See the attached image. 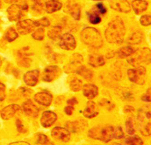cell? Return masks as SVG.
I'll list each match as a JSON object with an SVG mask.
<instances>
[{"label":"cell","instance_id":"19","mask_svg":"<svg viewBox=\"0 0 151 145\" xmlns=\"http://www.w3.org/2000/svg\"><path fill=\"white\" fill-rule=\"evenodd\" d=\"M98 113H99V110L97 104L92 101H89L87 102L84 111L82 112V114L86 118H93L95 116H97Z\"/></svg>","mask_w":151,"mask_h":145},{"label":"cell","instance_id":"36","mask_svg":"<svg viewBox=\"0 0 151 145\" xmlns=\"http://www.w3.org/2000/svg\"><path fill=\"white\" fill-rule=\"evenodd\" d=\"M125 126H126V131H127V133L131 135V134H134L135 133V129H134V126H133V123H132V120L131 119H129L126 123H125Z\"/></svg>","mask_w":151,"mask_h":145},{"label":"cell","instance_id":"15","mask_svg":"<svg viewBox=\"0 0 151 145\" xmlns=\"http://www.w3.org/2000/svg\"><path fill=\"white\" fill-rule=\"evenodd\" d=\"M39 71L38 70H32L28 71L24 75V82L28 86H35L37 84L39 80Z\"/></svg>","mask_w":151,"mask_h":145},{"label":"cell","instance_id":"14","mask_svg":"<svg viewBox=\"0 0 151 145\" xmlns=\"http://www.w3.org/2000/svg\"><path fill=\"white\" fill-rule=\"evenodd\" d=\"M60 73H61V70L58 66L51 65V66H48L45 69L43 80L45 82H52L59 76Z\"/></svg>","mask_w":151,"mask_h":145},{"label":"cell","instance_id":"32","mask_svg":"<svg viewBox=\"0 0 151 145\" xmlns=\"http://www.w3.org/2000/svg\"><path fill=\"white\" fill-rule=\"evenodd\" d=\"M32 37L35 40H38V41H41L43 40L44 37H45V31L43 28H38L36 29L33 34H32Z\"/></svg>","mask_w":151,"mask_h":145},{"label":"cell","instance_id":"43","mask_svg":"<svg viewBox=\"0 0 151 145\" xmlns=\"http://www.w3.org/2000/svg\"><path fill=\"white\" fill-rule=\"evenodd\" d=\"M16 123H17V131H19V133H24V125H23V123H22V122H21V120H19V119H17V122H16Z\"/></svg>","mask_w":151,"mask_h":145},{"label":"cell","instance_id":"49","mask_svg":"<svg viewBox=\"0 0 151 145\" xmlns=\"http://www.w3.org/2000/svg\"><path fill=\"white\" fill-rule=\"evenodd\" d=\"M4 1L7 4H14V3H17V2L20 1V0H4Z\"/></svg>","mask_w":151,"mask_h":145},{"label":"cell","instance_id":"29","mask_svg":"<svg viewBox=\"0 0 151 145\" xmlns=\"http://www.w3.org/2000/svg\"><path fill=\"white\" fill-rule=\"evenodd\" d=\"M17 36H18L17 32L12 27L7 29V31L6 32V35H5L6 39L8 42H13L14 40H16V39L17 38Z\"/></svg>","mask_w":151,"mask_h":145},{"label":"cell","instance_id":"25","mask_svg":"<svg viewBox=\"0 0 151 145\" xmlns=\"http://www.w3.org/2000/svg\"><path fill=\"white\" fill-rule=\"evenodd\" d=\"M143 39H144L143 34L141 32H139V31H137V32L132 33V35L129 38L128 42L129 44H132V45H137V44L141 43Z\"/></svg>","mask_w":151,"mask_h":145},{"label":"cell","instance_id":"2","mask_svg":"<svg viewBox=\"0 0 151 145\" xmlns=\"http://www.w3.org/2000/svg\"><path fill=\"white\" fill-rule=\"evenodd\" d=\"M81 39L85 45L94 48H100L103 44L101 35L93 27H86L82 30L81 33Z\"/></svg>","mask_w":151,"mask_h":145},{"label":"cell","instance_id":"10","mask_svg":"<svg viewBox=\"0 0 151 145\" xmlns=\"http://www.w3.org/2000/svg\"><path fill=\"white\" fill-rule=\"evenodd\" d=\"M66 13H69V14L75 19V20H79L80 17H81V6L73 1V0H70L68 1L65 8H64Z\"/></svg>","mask_w":151,"mask_h":145},{"label":"cell","instance_id":"46","mask_svg":"<svg viewBox=\"0 0 151 145\" xmlns=\"http://www.w3.org/2000/svg\"><path fill=\"white\" fill-rule=\"evenodd\" d=\"M67 103H68V105H74V104H77L78 103V102H77V99L76 98H71V99H69L67 101Z\"/></svg>","mask_w":151,"mask_h":145},{"label":"cell","instance_id":"7","mask_svg":"<svg viewBox=\"0 0 151 145\" xmlns=\"http://www.w3.org/2000/svg\"><path fill=\"white\" fill-rule=\"evenodd\" d=\"M37 26L36 21L31 20V19H25V20H22L19 21L17 24V29L18 34L21 35H26L29 34L30 32H32V30Z\"/></svg>","mask_w":151,"mask_h":145},{"label":"cell","instance_id":"6","mask_svg":"<svg viewBox=\"0 0 151 145\" xmlns=\"http://www.w3.org/2000/svg\"><path fill=\"white\" fill-rule=\"evenodd\" d=\"M27 10V5H12L7 8V16L10 21H17L20 19L23 12Z\"/></svg>","mask_w":151,"mask_h":145},{"label":"cell","instance_id":"37","mask_svg":"<svg viewBox=\"0 0 151 145\" xmlns=\"http://www.w3.org/2000/svg\"><path fill=\"white\" fill-rule=\"evenodd\" d=\"M113 137L115 139H122L124 138V133H123L122 128L120 126H118L116 129L113 131Z\"/></svg>","mask_w":151,"mask_h":145},{"label":"cell","instance_id":"11","mask_svg":"<svg viewBox=\"0 0 151 145\" xmlns=\"http://www.w3.org/2000/svg\"><path fill=\"white\" fill-rule=\"evenodd\" d=\"M51 134L53 138L60 140L63 142H67L70 140V131L63 127H54L51 131Z\"/></svg>","mask_w":151,"mask_h":145},{"label":"cell","instance_id":"45","mask_svg":"<svg viewBox=\"0 0 151 145\" xmlns=\"http://www.w3.org/2000/svg\"><path fill=\"white\" fill-rule=\"evenodd\" d=\"M73 110H74L73 109V106H72V105H68V106H66L64 108V112L68 115H72L73 113Z\"/></svg>","mask_w":151,"mask_h":145},{"label":"cell","instance_id":"52","mask_svg":"<svg viewBox=\"0 0 151 145\" xmlns=\"http://www.w3.org/2000/svg\"><path fill=\"white\" fill-rule=\"evenodd\" d=\"M0 6H1V2H0Z\"/></svg>","mask_w":151,"mask_h":145},{"label":"cell","instance_id":"53","mask_svg":"<svg viewBox=\"0 0 151 145\" xmlns=\"http://www.w3.org/2000/svg\"><path fill=\"white\" fill-rule=\"evenodd\" d=\"M49 145H52V144H49Z\"/></svg>","mask_w":151,"mask_h":145},{"label":"cell","instance_id":"16","mask_svg":"<svg viewBox=\"0 0 151 145\" xmlns=\"http://www.w3.org/2000/svg\"><path fill=\"white\" fill-rule=\"evenodd\" d=\"M19 111H20V107L17 104L7 105V106H6L1 111V118L3 120H9Z\"/></svg>","mask_w":151,"mask_h":145},{"label":"cell","instance_id":"47","mask_svg":"<svg viewBox=\"0 0 151 145\" xmlns=\"http://www.w3.org/2000/svg\"><path fill=\"white\" fill-rule=\"evenodd\" d=\"M8 145H30V144L26 141H15V142L9 143Z\"/></svg>","mask_w":151,"mask_h":145},{"label":"cell","instance_id":"40","mask_svg":"<svg viewBox=\"0 0 151 145\" xmlns=\"http://www.w3.org/2000/svg\"><path fill=\"white\" fill-rule=\"evenodd\" d=\"M37 25L43 26V27H45V26H49L50 25V22L46 17H43L42 19H40L39 21H36Z\"/></svg>","mask_w":151,"mask_h":145},{"label":"cell","instance_id":"42","mask_svg":"<svg viewBox=\"0 0 151 145\" xmlns=\"http://www.w3.org/2000/svg\"><path fill=\"white\" fill-rule=\"evenodd\" d=\"M96 8H97L98 12H100L101 14H102V15L106 14L107 9H106V7L104 6V5H103V4H101V3L97 4V5H96Z\"/></svg>","mask_w":151,"mask_h":145},{"label":"cell","instance_id":"33","mask_svg":"<svg viewBox=\"0 0 151 145\" xmlns=\"http://www.w3.org/2000/svg\"><path fill=\"white\" fill-rule=\"evenodd\" d=\"M139 131L144 136H150V122L141 124V126H139Z\"/></svg>","mask_w":151,"mask_h":145},{"label":"cell","instance_id":"4","mask_svg":"<svg viewBox=\"0 0 151 145\" xmlns=\"http://www.w3.org/2000/svg\"><path fill=\"white\" fill-rule=\"evenodd\" d=\"M131 56L132 57L129 59V63L135 66L140 65V63H150V50L148 48H142L134 51Z\"/></svg>","mask_w":151,"mask_h":145},{"label":"cell","instance_id":"48","mask_svg":"<svg viewBox=\"0 0 151 145\" xmlns=\"http://www.w3.org/2000/svg\"><path fill=\"white\" fill-rule=\"evenodd\" d=\"M124 112L125 113H132V112H134V108L129 106V105H127V106H125V108H124Z\"/></svg>","mask_w":151,"mask_h":145},{"label":"cell","instance_id":"20","mask_svg":"<svg viewBox=\"0 0 151 145\" xmlns=\"http://www.w3.org/2000/svg\"><path fill=\"white\" fill-rule=\"evenodd\" d=\"M82 91H83L84 96L90 100L95 98L98 95V87L94 84H84L83 87H82Z\"/></svg>","mask_w":151,"mask_h":145},{"label":"cell","instance_id":"21","mask_svg":"<svg viewBox=\"0 0 151 145\" xmlns=\"http://www.w3.org/2000/svg\"><path fill=\"white\" fill-rule=\"evenodd\" d=\"M66 127L68 128V131H71L73 133H78V131L83 130L86 127V123L84 121L78 120L74 122H67L66 123Z\"/></svg>","mask_w":151,"mask_h":145},{"label":"cell","instance_id":"35","mask_svg":"<svg viewBox=\"0 0 151 145\" xmlns=\"http://www.w3.org/2000/svg\"><path fill=\"white\" fill-rule=\"evenodd\" d=\"M32 8L38 13H42L43 11V3L41 0H33V6Z\"/></svg>","mask_w":151,"mask_h":145},{"label":"cell","instance_id":"8","mask_svg":"<svg viewBox=\"0 0 151 145\" xmlns=\"http://www.w3.org/2000/svg\"><path fill=\"white\" fill-rule=\"evenodd\" d=\"M82 56L79 54L73 55L70 63L64 66V70L66 73H76L77 70L81 66L82 63Z\"/></svg>","mask_w":151,"mask_h":145},{"label":"cell","instance_id":"27","mask_svg":"<svg viewBox=\"0 0 151 145\" xmlns=\"http://www.w3.org/2000/svg\"><path fill=\"white\" fill-rule=\"evenodd\" d=\"M134 52V49L130 46H125L122 47L118 51V56L120 58H125L128 56H130L132 55V53Z\"/></svg>","mask_w":151,"mask_h":145},{"label":"cell","instance_id":"50","mask_svg":"<svg viewBox=\"0 0 151 145\" xmlns=\"http://www.w3.org/2000/svg\"><path fill=\"white\" fill-rule=\"evenodd\" d=\"M1 64H2V58L0 57V66H1Z\"/></svg>","mask_w":151,"mask_h":145},{"label":"cell","instance_id":"18","mask_svg":"<svg viewBox=\"0 0 151 145\" xmlns=\"http://www.w3.org/2000/svg\"><path fill=\"white\" fill-rule=\"evenodd\" d=\"M35 100L41 105L44 106H49L52 101V96L46 92H41L35 95Z\"/></svg>","mask_w":151,"mask_h":145},{"label":"cell","instance_id":"44","mask_svg":"<svg viewBox=\"0 0 151 145\" xmlns=\"http://www.w3.org/2000/svg\"><path fill=\"white\" fill-rule=\"evenodd\" d=\"M144 102H150V88H148V90L147 91V93L142 96L141 98Z\"/></svg>","mask_w":151,"mask_h":145},{"label":"cell","instance_id":"1","mask_svg":"<svg viewBox=\"0 0 151 145\" xmlns=\"http://www.w3.org/2000/svg\"><path fill=\"white\" fill-rule=\"evenodd\" d=\"M125 33L124 23L119 17H116L109 23L105 31V38L109 43L118 44L123 41Z\"/></svg>","mask_w":151,"mask_h":145},{"label":"cell","instance_id":"31","mask_svg":"<svg viewBox=\"0 0 151 145\" xmlns=\"http://www.w3.org/2000/svg\"><path fill=\"white\" fill-rule=\"evenodd\" d=\"M76 73L79 74L80 75H81L82 77H84L85 79H91L92 78V73H91V71H90L89 69H87L86 67H84L83 65H81V66L77 70Z\"/></svg>","mask_w":151,"mask_h":145},{"label":"cell","instance_id":"26","mask_svg":"<svg viewBox=\"0 0 151 145\" xmlns=\"http://www.w3.org/2000/svg\"><path fill=\"white\" fill-rule=\"evenodd\" d=\"M61 33H62V28L60 27V26L56 25V26H53V27H52L49 31H48V37L52 39V40H56V39H58L60 36H61Z\"/></svg>","mask_w":151,"mask_h":145},{"label":"cell","instance_id":"39","mask_svg":"<svg viewBox=\"0 0 151 145\" xmlns=\"http://www.w3.org/2000/svg\"><path fill=\"white\" fill-rule=\"evenodd\" d=\"M140 24L143 26H148L151 24V17L149 15H145L140 17Z\"/></svg>","mask_w":151,"mask_h":145},{"label":"cell","instance_id":"12","mask_svg":"<svg viewBox=\"0 0 151 145\" xmlns=\"http://www.w3.org/2000/svg\"><path fill=\"white\" fill-rule=\"evenodd\" d=\"M60 46L65 50H73L76 46L75 38L71 34H63L61 36Z\"/></svg>","mask_w":151,"mask_h":145},{"label":"cell","instance_id":"24","mask_svg":"<svg viewBox=\"0 0 151 145\" xmlns=\"http://www.w3.org/2000/svg\"><path fill=\"white\" fill-rule=\"evenodd\" d=\"M89 63L93 67H100L105 64V60L101 55H91L89 57Z\"/></svg>","mask_w":151,"mask_h":145},{"label":"cell","instance_id":"51","mask_svg":"<svg viewBox=\"0 0 151 145\" xmlns=\"http://www.w3.org/2000/svg\"><path fill=\"white\" fill-rule=\"evenodd\" d=\"M112 145H122V144H120V143H113Z\"/></svg>","mask_w":151,"mask_h":145},{"label":"cell","instance_id":"28","mask_svg":"<svg viewBox=\"0 0 151 145\" xmlns=\"http://www.w3.org/2000/svg\"><path fill=\"white\" fill-rule=\"evenodd\" d=\"M82 87V82L81 80L78 78H73V80L70 82V88L73 92H78L81 89Z\"/></svg>","mask_w":151,"mask_h":145},{"label":"cell","instance_id":"13","mask_svg":"<svg viewBox=\"0 0 151 145\" xmlns=\"http://www.w3.org/2000/svg\"><path fill=\"white\" fill-rule=\"evenodd\" d=\"M109 5L112 9L122 13H129L131 9L128 0H109Z\"/></svg>","mask_w":151,"mask_h":145},{"label":"cell","instance_id":"3","mask_svg":"<svg viewBox=\"0 0 151 145\" xmlns=\"http://www.w3.org/2000/svg\"><path fill=\"white\" fill-rule=\"evenodd\" d=\"M113 131L114 128L111 125H104V126H97L91 128L88 136L94 140H99L104 142H108L113 138Z\"/></svg>","mask_w":151,"mask_h":145},{"label":"cell","instance_id":"23","mask_svg":"<svg viewBox=\"0 0 151 145\" xmlns=\"http://www.w3.org/2000/svg\"><path fill=\"white\" fill-rule=\"evenodd\" d=\"M62 8V3L57 0H49L45 3V10L49 14L54 13Z\"/></svg>","mask_w":151,"mask_h":145},{"label":"cell","instance_id":"41","mask_svg":"<svg viewBox=\"0 0 151 145\" xmlns=\"http://www.w3.org/2000/svg\"><path fill=\"white\" fill-rule=\"evenodd\" d=\"M6 97V86L4 84L0 83V101H3Z\"/></svg>","mask_w":151,"mask_h":145},{"label":"cell","instance_id":"17","mask_svg":"<svg viewBox=\"0 0 151 145\" xmlns=\"http://www.w3.org/2000/svg\"><path fill=\"white\" fill-rule=\"evenodd\" d=\"M22 107H23V111L24 112V113L28 116L36 117L39 113V109L33 103V102L31 100L25 101L23 103Z\"/></svg>","mask_w":151,"mask_h":145},{"label":"cell","instance_id":"34","mask_svg":"<svg viewBox=\"0 0 151 145\" xmlns=\"http://www.w3.org/2000/svg\"><path fill=\"white\" fill-rule=\"evenodd\" d=\"M89 21L90 23H91L92 25H96V24H99L101 22V17L97 14V13H91L89 14Z\"/></svg>","mask_w":151,"mask_h":145},{"label":"cell","instance_id":"9","mask_svg":"<svg viewBox=\"0 0 151 145\" xmlns=\"http://www.w3.org/2000/svg\"><path fill=\"white\" fill-rule=\"evenodd\" d=\"M56 120H57V115L55 113H53L52 111H45L43 113L42 116H41L40 123L43 127L48 128L55 123Z\"/></svg>","mask_w":151,"mask_h":145},{"label":"cell","instance_id":"5","mask_svg":"<svg viewBox=\"0 0 151 145\" xmlns=\"http://www.w3.org/2000/svg\"><path fill=\"white\" fill-rule=\"evenodd\" d=\"M146 69L141 65L128 70V77L129 80L137 84H143L145 83Z\"/></svg>","mask_w":151,"mask_h":145},{"label":"cell","instance_id":"22","mask_svg":"<svg viewBox=\"0 0 151 145\" xmlns=\"http://www.w3.org/2000/svg\"><path fill=\"white\" fill-rule=\"evenodd\" d=\"M131 5H132V8L134 12L138 15L144 12L145 10H147L148 6V3L145 1V0H133Z\"/></svg>","mask_w":151,"mask_h":145},{"label":"cell","instance_id":"38","mask_svg":"<svg viewBox=\"0 0 151 145\" xmlns=\"http://www.w3.org/2000/svg\"><path fill=\"white\" fill-rule=\"evenodd\" d=\"M49 140H48V137L43 133H40L37 135V138H36V142L39 143V144H42V145H45L46 143H48Z\"/></svg>","mask_w":151,"mask_h":145},{"label":"cell","instance_id":"30","mask_svg":"<svg viewBox=\"0 0 151 145\" xmlns=\"http://www.w3.org/2000/svg\"><path fill=\"white\" fill-rule=\"evenodd\" d=\"M127 145H143V141L139 136H131L125 140Z\"/></svg>","mask_w":151,"mask_h":145}]
</instances>
